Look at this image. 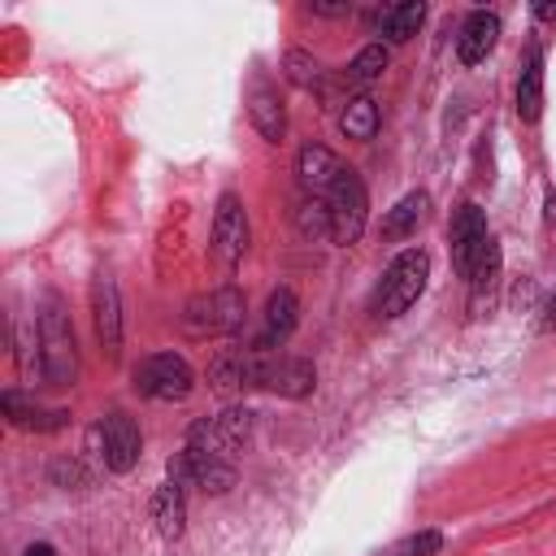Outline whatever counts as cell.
<instances>
[{
    "label": "cell",
    "instance_id": "obj_8",
    "mask_svg": "<svg viewBox=\"0 0 556 556\" xmlns=\"http://www.w3.org/2000/svg\"><path fill=\"white\" fill-rule=\"evenodd\" d=\"M96 439H100V460H104V469H113V473H130V469L139 465L143 434H139V426H135L122 408H109V413L100 417Z\"/></svg>",
    "mask_w": 556,
    "mask_h": 556
},
{
    "label": "cell",
    "instance_id": "obj_11",
    "mask_svg": "<svg viewBox=\"0 0 556 556\" xmlns=\"http://www.w3.org/2000/svg\"><path fill=\"white\" fill-rule=\"evenodd\" d=\"M243 252H248V213H243L239 195L226 191L213 213V256L222 265H235V261H243Z\"/></svg>",
    "mask_w": 556,
    "mask_h": 556
},
{
    "label": "cell",
    "instance_id": "obj_17",
    "mask_svg": "<svg viewBox=\"0 0 556 556\" xmlns=\"http://www.w3.org/2000/svg\"><path fill=\"white\" fill-rule=\"evenodd\" d=\"M517 113L521 122H539L543 113V48H530L517 74Z\"/></svg>",
    "mask_w": 556,
    "mask_h": 556
},
{
    "label": "cell",
    "instance_id": "obj_28",
    "mask_svg": "<svg viewBox=\"0 0 556 556\" xmlns=\"http://www.w3.org/2000/svg\"><path fill=\"white\" fill-rule=\"evenodd\" d=\"M308 13L313 17H343V13H352V4H308Z\"/></svg>",
    "mask_w": 556,
    "mask_h": 556
},
{
    "label": "cell",
    "instance_id": "obj_23",
    "mask_svg": "<svg viewBox=\"0 0 556 556\" xmlns=\"http://www.w3.org/2000/svg\"><path fill=\"white\" fill-rule=\"evenodd\" d=\"M426 204H430V195H426V191H408V195H404V200L382 217V235H387V239H404L408 230H417V222H421Z\"/></svg>",
    "mask_w": 556,
    "mask_h": 556
},
{
    "label": "cell",
    "instance_id": "obj_12",
    "mask_svg": "<svg viewBox=\"0 0 556 556\" xmlns=\"http://www.w3.org/2000/svg\"><path fill=\"white\" fill-rule=\"evenodd\" d=\"M348 165L326 148V143H304L300 148V156H295V174H300V187L308 191V195H326L334 182H339V174H343Z\"/></svg>",
    "mask_w": 556,
    "mask_h": 556
},
{
    "label": "cell",
    "instance_id": "obj_13",
    "mask_svg": "<svg viewBox=\"0 0 556 556\" xmlns=\"http://www.w3.org/2000/svg\"><path fill=\"white\" fill-rule=\"evenodd\" d=\"M295 321H300V300H295V291H291V287H278V291L265 300V321H261V334H256L252 343H256V348L278 352V348L291 339Z\"/></svg>",
    "mask_w": 556,
    "mask_h": 556
},
{
    "label": "cell",
    "instance_id": "obj_22",
    "mask_svg": "<svg viewBox=\"0 0 556 556\" xmlns=\"http://www.w3.org/2000/svg\"><path fill=\"white\" fill-rule=\"evenodd\" d=\"M339 130H343L348 139H374V130H378V104H374V96H352V100H343V109H339Z\"/></svg>",
    "mask_w": 556,
    "mask_h": 556
},
{
    "label": "cell",
    "instance_id": "obj_29",
    "mask_svg": "<svg viewBox=\"0 0 556 556\" xmlns=\"http://www.w3.org/2000/svg\"><path fill=\"white\" fill-rule=\"evenodd\" d=\"M534 17L539 22H556V4H534Z\"/></svg>",
    "mask_w": 556,
    "mask_h": 556
},
{
    "label": "cell",
    "instance_id": "obj_3",
    "mask_svg": "<svg viewBox=\"0 0 556 556\" xmlns=\"http://www.w3.org/2000/svg\"><path fill=\"white\" fill-rule=\"evenodd\" d=\"M321 204H326V213H330V239L334 243H356L361 239V230H365V217H369V191H365V182H361V174L348 165L343 174H339V182L321 195Z\"/></svg>",
    "mask_w": 556,
    "mask_h": 556
},
{
    "label": "cell",
    "instance_id": "obj_2",
    "mask_svg": "<svg viewBox=\"0 0 556 556\" xmlns=\"http://www.w3.org/2000/svg\"><path fill=\"white\" fill-rule=\"evenodd\" d=\"M426 278H430V252L426 248H404L378 278L374 287V317L391 321L400 313H408L417 304V295L426 291Z\"/></svg>",
    "mask_w": 556,
    "mask_h": 556
},
{
    "label": "cell",
    "instance_id": "obj_26",
    "mask_svg": "<svg viewBox=\"0 0 556 556\" xmlns=\"http://www.w3.org/2000/svg\"><path fill=\"white\" fill-rule=\"evenodd\" d=\"M439 547H443V534L439 530H417V534L391 543L382 556H439Z\"/></svg>",
    "mask_w": 556,
    "mask_h": 556
},
{
    "label": "cell",
    "instance_id": "obj_14",
    "mask_svg": "<svg viewBox=\"0 0 556 556\" xmlns=\"http://www.w3.org/2000/svg\"><path fill=\"white\" fill-rule=\"evenodd\" d=\"M495 39H500V13H491V9H473V13L465 17L460 35H456V56H460V65H478V61H486V52L495 48Z\"/></svg>",
    "mask_w": 556,
    "mask_h": 556
},
{
    "label": "cell",
    "instance_id": "obj_1",
    "mask_svg": "<svg viewBox=\"0 0 556 556\" xmlns=\"http://www.w3.org/2000/svg\"><path fill=\"white\" fill-rule=\"evenodd\" d=\"M39 374L48 387H74V378H78L74 321L56 295H48L39 308Z\"/></svg>",
    "mask_w": 556,
    "mask_h": 556
},
{
    "label": "cell",
    "instance_id": "obj_10",
    "mask_svg": "<svg viewBox=\"0 0 556 556\" xmlns=\"http://www.w3.org/2000/svg\"><path fill=\"white\" fill-rule=\"evenodd\" d=\"M91 321H96V339L104 356H117L122 352V300H117V282L109 269L91 278Z\"/></svg>",
    "mask_w": 556,
    "mask_h": 556
},
{
    "label": "cell",
    "instance_id": "obj_25",
    "mask_svg": "<svg viewBox=\"0 0 556 556\" xmlns=\"http://www.w3.org/2000/svg\"><path fill=\"white\" fill-rule=\"evenodd\" d=\"M282 70H287V78H291L300 91H326V74H321V61H317L313 52H304V48H291V52L282 56Z\"/></svg>",
    "mask_w": 556,
    "mask_h": 556
},
{
    "label": "cell",
    "instance_id": "obj_21",
    "mask_svg": "<svg viewBox=\"0 0 556 556\" xmlns=\"http://www.w3.org/2000/svg\"><path fill=\"white\" fill-rule=\"evenodd\" d=\"M387 61H391L387 43H369V48H361V52H356V56L348 61V70H343V83H348V87H356V91L365 96V87L382 78Z\"/></svg>",
    "mask_w": 556,
    "mask_h": 556
},
{
    "label": "cell",
    "instance_id": "obj_9",
    "mask_svg": "<svg viewBox=\"0 0 556 556\" xmlns=\"http://www.w3.org/2000/svg\"><path fill=\"white\" fill-rule=\"evenodd\" d=\"M452 269L469 282V274H473V261H478V252L486 248V239H491V230H486V217H482V208L478 204H460L456 213H452Z\"/></svg>",
    "mask_w": 556,
    "mask_h": 556
},
{
    "label": "cell",
    "instance_id": "obj_15",
    "mask_svg": "<svg viewBox=\"0 0 556 556\" xmlns=\"http://www.w3.org/2000/svg\"><path fill=\"white\" fill-rule=\"evenodd\" d=\"M187 521V491L178 482H161L152 495V526L161 539H178Z\"/></svg>",
    "mask_w": 556,
    "mask_h": 556
},
{
    "label": "cell",
    "instance_id": "obj_5",
    "mask_svg": "<svg viewBox=\"0 0 556 556\" xmlns=\"http://www.w3.org/2000/svg\"><path fill=\"white\" fill-rule=\"evenodd\" d=\"M248 439H252V408H243V404L222 408L217 417H200L187 430L191 447H204V452H213L222 460H235V452H243Z\"/></svg>",
    "mask_w": 556,
    "mask_h": 556
},
{
    "label": "cell",
    "instance_id": "obj_30",
    "mask_svg": "<svg viewBox=\"0 0 556 556\" xmlns=\"http://www.w3.org/2000/svg\"><path fill=\"white\" fill-rule=\"evenodd\" d=\"M26 556H56V552H52V543H30Z\"/></svg>",
    "mask_w": 556,
    "mask_h": 556
},
{
    "label": "cell",
    "instance_id": "obj_24",
    "mask_svg": "<svg viewBox=\"0 0 556 556\" xmlns=\"http://www.w3.org/2000/svg\"><path fill=\"white\" fill-rule=\"evenodd\" d=\"M243 361H248V348H222L208 365V382L230 395V391H243Z\"/></svg>",
    "mask_w": 556,
    "mask_h": 556
},
{
    "label": "cell",
    "instance_id": "obj_31",
    "mask_svg": "<svg viewBox=\"0 0 556 556\" xmlns=\"http://www.w3.org/2000/svg\"><path fill=\"white\" fill-rule=\"evenodd\" d=\"M547 326H556V300H552V308H547Z\"/></svg>",
    "mask_w": 556,
    "mask_h": 556
},
{
    "label": "cell",
    "instance_id": "obj_19",
    "mask_svg": "<svg viewBox=\"0 0 556 556\" xmlns=\"http://www.w3.org/2000/svg\"><path fill=\"white\" fill-rule=\"evenodd\" d=\"M248 117H252V126H256V135H261L265 143H278L282 130H287V109H282L278 91H269V87H256V91H252Z\"/></svg>",
    "mask_w": 556,
    "mask_h": 556
},
{
    "label": "cell",
    "instance_id": "obj_27",
    "mask_svg": "<svg viewBox=\"0 0 556 556\" xmlns=\"http://www.w3.org/2000/svg\"><path fill=\"white\" fill-rule=\"evenodd\" d=\"M300 230L304 235H330V213H326V204L317 195H308L300 204Z\"/></svg>",
    "mask_w": 556,
    "mask_h": 556
},
{
    "label": "cell",
    "instance_id": "obj_4",
    "mask_svg": "<svg viewBox=\"0 0 556 556\" xmlns=\"http://www.w3.org/2000/svg\"><path fill=\"white\" fill-rule=\"evenodd\" d=\"M135 391L161 404H178L195 391V374L178 352H152L135 365Z\"/></svg>",
    "mask_w": 556,
    "mask_h": 556
},
{
    "label": "cell",
    "instance_id": "obj_20",
    "mask_svg": "<svg viewBox=\"0 0 556 556\" xmlns=\"http://www.w3.org/2000/svg\"><path fill=\"white\" fill-rule=\"evenodd\" d=\"M313 382H317V369H313V361H304V356H278V365H274V378H269V391L300 400V395H308V391H313Z\"/></svg>",
    "mask_w": 556,
    "mask_h": 556
},
{
    "label": "cell",
    "instance_id": "obj_6",
    "mask_svg": "<svg viewBox=\"0 0 556 556\" xmlns=\"http://www.w3.org/2000/svg\"><path fill=\"white\" fill-rule=\"evenodd\" d=\"M169 482H178L182 491L195 486V491H208V495H222L235 486V460H222L204 447H182L169 456Z\"/></svg>",
    "mask_w": 556,
    "mask_h": 556
},
{
    "label": "cell",
    "instance_id": "obj_18",
    "mask_svg": "<svg viewBox=\"0 0 556 556\" xmlns=\"http://www.w3.org/2000/svg\"><path fill=\"white\" fill-rule=\"evenodd\" d=\"M4 417L17 426V430H61L65 426V408H39L35 400L17 395V391H4Z\"/></svg>",
    "mask_w": 556,
    "mask_h": 556
},
{
    "label": "cell",
    "instance_id": "obj_16",
    "mask_svg": "<svg viewBox=\"0 0 556 556\" xmlns=\"http://www.w3.org/2000/svg\"><path fill=\"white\" fill-rule=\"evenodd\" d=\"M426 22V4H387L374 13V30L387 43H408Z\"/></svg>",
    "mask_w": 556,
    "mask_h": 556
},
{
    "label": "cell",
    "instance_id": "obj_7",
    "mask_svg": "<svg viewBox=\"0 0 556 556\" xmlns=\"http://www.w3.org/2000/svg\"><path fill=\"white\" fill-rule=\"evenodd\" d=\"M243 291L239 287H217L208 295H195L182 313L191 334H235L243 326Z\"/></svg>",
    "mask_w": 556,
    "mask_h": 556
}]
</instances>
